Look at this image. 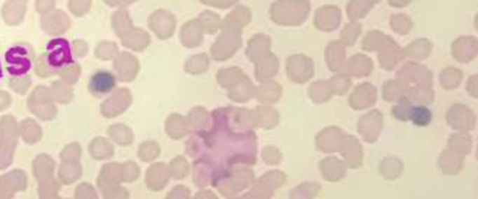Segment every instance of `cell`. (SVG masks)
Listing matches in <instances>:
<instances>
[{
    "instance_id": "cell-1",
    "label": "cell",
    "mask_w": 478,
    "mask_h": 199,
    "mask_svg": "<svg viewBox=\"0 0 478 199\" xmlns=\"http://www.w3.org/2000/svg\"><path fill=\"white\" fill-rule=\"evenodd\" d=\"M6 69L8 74L15 78L27 75L32 68L34 52L31 47L18 44L10 47L5 53Z\"/></svg>"
},
{
    "instance_id": "cell-2",
    "label": "cell",
    "mask_w": 478,
    "mask_h": 199,
    "mask_svg": "<svg viewBox=\"0 0 478 199\" xmlns=\"http://www.w3.org/2000/svg\"><path fill=\"white\" fill-rule=\"evenodd\" d=\"M46 61L53 69L62 68L74 63L69 42L64 38L50 40L46 47Z\"/></svg>"
},
{
    "instance_id": "cell-3",
    "label": "cell",
    "mask_w": 478,
    "mask_h": 199,
    "mask_svg": "<svg viewBox=\"0 0 478 199\" xmlns=\"http://www.w3.org/2000/svg\"><path fill=\"white\" fill-rule=\"evenodd\" d=\"M116 86V78L111 72L100 70L92 75L89 91L95 96H102L111 92Z\"/></svg>"
},
{
    "instance_id": "cell-4",
    "label": "cell",
    "mask_w": 478,
    "mask_h": 199,
    "mask_svg": "<svg viewBox=\"0 0 478 199\" xmlns=\"http://www.w3.org/2000/svg\"><path fill=\"white\" fill-rule=\"evenodd\" d=\"M432 114L426 106H413L410 112L409 120L418 127H425L432 122Z\"/></svg>"
},
{
    "instance_id": "cell-5",
    "label": "cell",
    "mask_w": 478,
    "mask_h": 199,
    "mask_svg": "<svg viewBox=\"0 0 478 199\" xmlns=\"http://www.w3.org/2000/svg\"><path fill=\"white\" fill-rule=\"evenodd\" d=\"M398 105L393 106L392 109V116L395 117L396 119L401 120V121L407 122L409 120L410 112L413 106L409 98L406 96H402L400 99L398 100Z\"/></svg>"
},
{
    "instance_id": "cell-6",
    "label": "cell",
    "mask_w": 478,
    "mask_h": 199,
    "mask_svg": "<svg viewBox=\"0 0 478 199\" xmlns=\"http://www.w3.org/2000/svg\"><path fill=\"white\" fill-rule=\"evenodd\" d=\"M3 78V73H2V70H1V66H0V78Z\"/></svg>"
}]
</instances>
